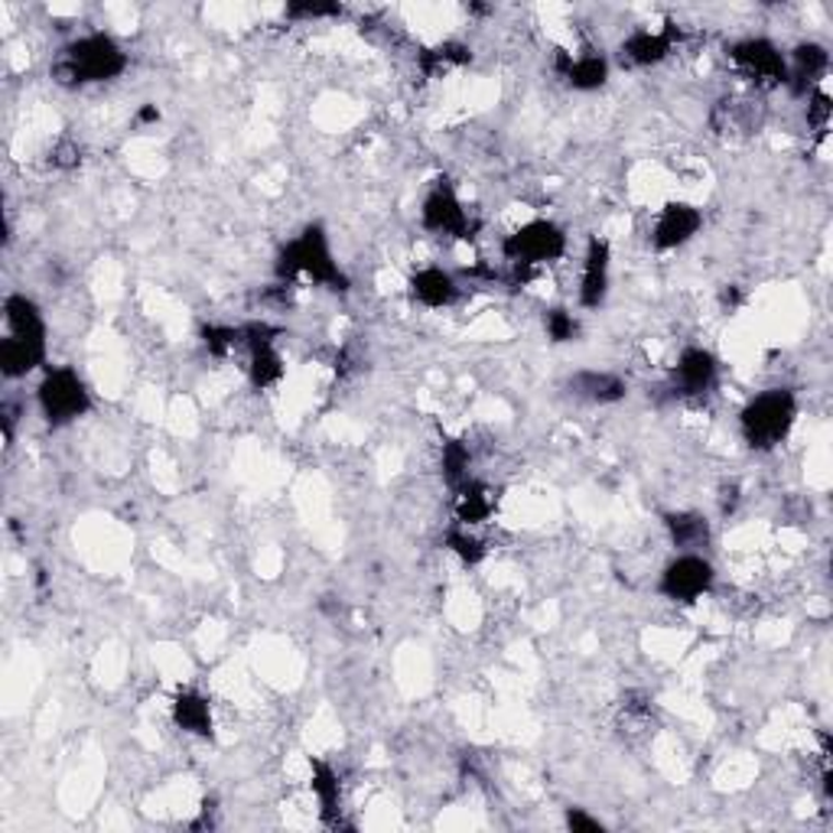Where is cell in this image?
I'll return each mask as SVG.
<instances>
[{
  "label": "cell",
  "instance_id": "6da1fadb",
  "mask_svg": "<svg viewBox=\"0 0 833 833\" xmlns=\"http://www.w3.org/2000/svg\"><path fill=\"white\" fill-rule=\"evenodd\" d=\"M127 69V53L108 33H89L69 43L56 63V76L66 86H98L111 82Z\"/></svg>",
  "mask_w": 833,
  "mask_h": 833
},
{
  "label": "cell",
  "instance_id": "e0dca14e",
  "mask_svg": "<svg viewBox=\"0 0 833 833\" xmlns=\"http://www.w3.org/2000/svg\"><path fill=\"white\" fill-rule=\"evenodd\" d=\"M173 723L189 736H212V703L199 690H180L173 697Z\"/></svg>",
  "mask_w": 833,
  "mask_h": 833
},
{
  "label": "cell",
  "instance_id": "3957f363",
  "mask_svg": "<svg viewBox=\"0 0 833 833\" xmlns=\"http://www.w3.org/2000/svg\"><path fill=\"white\" fill-rule=\"evenodd\" d=\"M309 278L319 286L329 290H349V278L339 271L329 238L319 225H306L293 241L283 245V251L278 255V278Z\"/></svg>",
  "mask_w": 833,
  "mask_h": 833
},
{
  "label": "cell",
  "instance_id": "f546056e",
  "mask_svg": "<svg viewBox=\"0 0 833 833\" xmlns=\"http://www.w3.org/2000/svg\"><path fill=\"white\" fill-rule=\"evenodd\" d=\"M566 828H570V831H586V833L603 831V824H599L596 818L583 814L579 808H570V811H566Z\"/></svg>",
  "mask_w": 833,
  "mask_h": 833
},
{
  "label": "cell",
  "instance_id": "5b68a950",
  "mask_svg": "<svg viewBox=\"0 0 833 833\" xmlns=\"http://www.w3.org/2000/svg\"><path fill=\"white\" fill-rule=\"evenodd\" d=\"M36 397H40V410H43L46 424H53V427H66V424L79 420L92 407V394H89L86 381L72 369L46 371L36 387Z\"/></svg>",
  "mask_w": 833,
  "mask_h": 833
},
{
  "label": "cell",
  "instance_id": "5bb4252c",
  "mask_svg": "<svg viewBox=\"0 0 833 833\" xmlns=\"http://www.w3.org/2000/svg\"><path fill=\"white\" fill-rule=\"evenodd\" d=\"M3 313H7V326H10V336L16 339H26V342H40L46 346V323H43V313L40 306L23 296V293H13L7 296L3 303Z\"/></svg>",
  "mask_w": 833,
  "mask_h": 833
},
{
  "label": "cell",
  "instance_id": "2e32d148",
  "mask_svg": "<svg viewBox=\"0 0 833 833\" xmlns=\"http://www.w3.org/2000/svg\"><path fill=\"white\" fill-rule=\"evenodd\" d=\"M664 528L671 534V544L680 551V554H697L707 541H710V525L703 515L697 511H671L664 518Z\"/></svg>",
  "mask_w": 833,
  "mask_h": 833
},
{
  "label": "cell",
  "instance_id": "277c9868",
  "mask_svg": "<svg viewBox=\"0 0 833 833\" xmlns=\"http://www.w3.org/2000/svg\"><path fill=\"white\" fill-rule=\"evenodd\" d=\"M566 251V235L563 228L551 222V218H534L528 225H521L518 232H511L502 245V255L505 261L521 271V274H531L534 268L541 264H551L556 258H563Z\"/></svg>",
  "mask_w": 833,
  "mask_h": 833
},
{
  "label": "cell",
  "instance_id": "d4e9b609",
  "mask_svg": "<svg viewBox=\"0 0 833 833\" xmlns=\"http://www.w3.org/2000/svg\"><path fill=\"white\" fill-rule=\"evenodd\" d=\"M443 475L457 488L469 479V453H465L463 443H447V450H443Z\"/></svg>",
  "mask_w": 833,
  "mask_h": 833
},
{
  "label": "cell",
  "instance_id": "f1b7e54d",
  "mask_svg": "<svg viewBox=\"0 0 833 833\" xmlns=\"http://www.w3.org/2000/svg\"><path fill=\"white\" fill-rule=\"evenodd\" d=\"M286 16L293 20H323V16H342L339 3H293L286 7Z\"/></svg>",
  "mask_w": 833,
  "mask_h": 833
},
{
  "label": "cell",
  "instance_id": "484cf974",
  "mask_svg": "<svg viewBox=\"0 0 833 833\" xmlns=\"http://www.w3.org/2000/svg\"><path fill=\"white\" fill-rule=\"evenodd\" d=\"M544 329H548L551 342H570V339H576L579 323H576V316L570 309H551L544 316Z\"/></svg>",
  "mask_w": 833,
  "mask_h": 833
},
{
  "label": "cell",
  "instance_id": "4316f807",
  "mask_svg": "<svg viewBox=\"0 0 833 833\" xmlns=\"http://www.w3.org/2000/svg\"><path fill=\"white\" fill-rule=\"evenodd\" d=\"M447 548L460 556L463 563H479V560L485 556V548H482V541H479V538H472L465 528H453V531L447 534Z\"/></svg>",
  "mask_w": 833,
  "mask_h": 833
},
{
  "label": "cell",
  "instance_id": "44dd1931",
  "mask_svg": "<svg viewBox=\"0 0 833 833\" xmlns=\"http://www.w3.org/2000/svg\"><path fill=\"white\" fill-rule=\"evenodd\" d=\"M495 508V498L485 485L479 482H469L465 479L460 485V498H457V515H460V525L469 528V525H482Z\"/></svg>",
  "mask_w": 833,
  "mask_h": 833
},
{
  "label": "cell",
  "instance_id": "603a6c76",
  "mask_svg": "<svg viewBox=\"0 0 833 833\" xmlns=\"http://www.w3.org/2000/svg\"><path fill=\"white\" fill-rule=\"evenodd\" d=\"M472 56H469V49H465L463 43H447V46H437V49H427L424 53V69L427 72H437L440 66L447 69V66H463L469 63Z\"/></svg>",
  "mask_w": 833,
  "mask_h": 833
},
{
  "label": "cell",
  "instance_id": "83f0119b",
  "mask_svg": "<svg viewBox=\"0 0 833 833\" xmlns=\"http://www.w3.org/2000/svg\"><path fill=\"white\" fill-rule=\"evenodd\" d=\"M808 124L821 134L828 131V124H831V94H828V89H814L808 94Z\"/></svg>",
  "mask_w": 833,
  "mask_h": 833
},
{
  "label": "cell",
  "instance_id": "ffe728a7",
  "mask_svg": "<svg viewBox=\"0 0 833 833\" xmlns=\"http://www.w3.org/2000/svg\"><path fill=\"white\" fill-rule=\"evenodd\" d=\"M674 46L671 30L664 33H651V30H635L626 43H622V59H629L632 66H657Z\"/></svg>",
  "mask_w": 833,
  "mask_h": 833
},
{
  "label": "cell",
  "instance_id": "7402d4cb",
  "mask_svg": "<svg viewBox=\"0 0 833 833\" xmlns=\"http://www.w3.org/2000/svg\"><path fill=\"white\" fill-rule=\"evenodd\" d=\"M313 795L323 808V818L333 821L336 811H339V801H342V791H339V775L333 772V765L326 762H313Z\"/></svg>",
  "mask_w": 833,
  "mask_h": 833
},
{
  "label": "cell",
  "instance_id": "ba28073f",
  "mask_svg": "<svg viewBox=\"0 0 833 833\" xmlns=\"http://www.w3.org/2000/svg\"><path fill=\"white\" fill-rule=\"evenodd\" d=\"M420 218H424L427 232H437V235H447V238H469V232H472V218L463 209L457 189L447 180H440L427 192Z\"/></svg>",
  "mask_w": 833,
  "mask_h": 833
},
{
  "label": "cell",
  "instance_id": "4fadbf2b",
  "mask_svg": "<svg viewBox=\"0 0 833 833\" xmlns=\"http://www.w3.org/2000/svg\"><path fill=\"white\" fill-rule=\"evenodd\" d=\"M457 293H460L457 280H453L450 271H443V268H424V271H417V274L410 278V296H414L420 306H427V309H443V306H450V303L457 300Z\"/></svg>",
  "mask_w": 833,
  "mask_h": 833
},
{
  "label": "cell",
  "instance_id": "cb8c5ba5",
  "mask_svg": "<svg viewBox=\"0 0 833 833\" xmlns=\"http://www.w3.org/2000/svg\"><path fill=\"white\" fill-rule=\"evenodd\" d=\"M202 339L209 346L212 356H228L232 349L241 346V329H232V326H205L202 329Z\"/></svg>",
  "mask_w": 833,
  "mask_h": 833
},
{
  "label": "cell",
  "instance_id": "9a60e30c",
  "mask_svg": "<svg viewBox=\"0 0 833 833\" xmlns=\"http://www.w3.org/2000/svg\"><path fill=\"white\" fill-rule=\"evenodd\" d=\"M570 391L589 404H616L626 397V381L612 371H579L570 378Z\"/></svg>",
  "mask_w": 833,
  "mask_h": 833
},
{
  "label": "cell",
  "instance_id": "9c48e42d",
  "mask_svg": "<svg viewBox=\"0 0 833 833\" xmlns=\"http://www.w3.org/2000/svg\"><path fill=\"white\" fill-rule=\"evenodd\" d=\"M703 225V215L697 205L690 202H667L657 218H654V228H651V241L657 251H674L680 245H687Z\"/></svg>",
  "mask_w": 833,
  "mask_h": 833
},
{
  "label": "cell",
  "instance_id": "7c38bea8",
  "mask_svg": "<svg viewBox=\"0 0 833 833\" xmlns=\"http://www.w3.org/2000/svg\"><path fill=\"white\" fill-rule=\"evenodd\" d=\"M609 245L603 238H593L586 245V258H583V280H579V303L586 309L603 306L606 293H609Z\"/></svg>",
  "mask_w": 833,
  "mask_h": 833
},
{
  "label": "cell",
  "instance_id": "ac0fdd59",
  "mask_svg": "<svg viewBox=\"0 0 833 833\" xmlns=\"http://www.w3.org/2000/svg\"><path fill=\"white\" fill-rule=\"evenodd\" d=\"M560 72L563 79L576 89V92H596L606 86L609 79V63L606 56H596V53H586L579 59H560Z\"/></svg>",
  "mask_w": 833,
  "mask_h": 833
},
{
  "label": "cell",
  "instance_id": "8992f818",
  "mask_svg": "<svg viewBox=\"0 0 833 833\" xmlns=\"http://www.w3.org/2000/svg\"><path fill=\"white\" fill-rule=\"evenodd\" d=\"M717 570L703 554H677L664 570H661V596L680 606H690L703 599L713 589Z\"/></svg>",
  "mask_w": 833,
  "mask_h": 833
},
{
  "label": "cell",
  "instance_id": "30bf717a",
  "mask_svg": "<svg viewBox=\"0 0 833 833\" xmlns=\"http://www.w3.org/2000/svg\"><path fill=\"white\" fill-rule=\"evenodd\" d=\"M720 365L707 349H684L674 365V391L684 397H703L713 391Z\"/></svg>",
  "mask_w": 833,
  "mask_h": 833
},
{
  "label": "cell",
  "instance_id": "52a82bcc",
  "mask_svg": "<svg viewBox=\"0 0 833 833\" xmlns=\"http://www.w3.org/2000/svg\"><path fill=\"white\" fill-rule=\"evenodd\" d=\"M730 59L733 66L740 69L745 79H752L755 86H785L788 82V59L781 56V49L765 40V36H752V40H742L730 49Z\"/></svg>",
  "mask_w": 833,
  "mask_h": 833
},
{
  "label": "cell",
  "instance_id": "d6986e66",
  "mask_svg": "<svg viewBox=\"0 0 833 833\" xmlns=\"http://www.w3.org/2000/svg\"><path fill=\"white\" fill-rule=\"evenodd\" d=\"M46 359V346L40 342H26V339H16V336H7L0 342V371L3 378H23L33 369H40Z\"/></svg>",
  "mask_w": 833,
  "mask_h": 833
},
{
  "label": "cell",
  "instance_id": "4dcf8cb0",
  "mask_svg": "<svg viewBox=\"0 0 833 833\" xmlns=\"http://www.w3.org/2000/svg\"><path fill=\"white\" fill-rule=\"evenodd\" d=\"M140 121H147V124H154V121H160V111L154 108V104H147L144 111H140Z\"/></svg>",
  "mask_w": 833,
  "mask_h": 833
},
{
  "label": "cell",
  "instance_id": "7a4b0ae2",
  "mask_svg": "<svg viewBox=\"0 0 833 833\" xmlns=\"http://www.w3.org/2000/svg\"><path fill=\"white\" fill-rule=\"evenodd\" d=\"M798 420V397L785 387H772L755 394L740 414V430L742 440L752 450H775L788 440L791 427Z\"/></svg>",
  "mask_w": 833,
  "mask_h": 833
},
{
  "label": "cell",
  "instance_id": "8fae6325",
  "mask_svg": "<svg viewBox=\"0 0 833 833\" xmlns=\"http://www.w3.org/2000/svg\"><path fill=\"white\" fill-rule=\"evenodd\" d=\"M831 69V53L821 43H801L795 46L791 59H788V82L798 94H804L808 89H821L824 76Z\"/></svg>",
  "mask_w": 833,
  "mask_h": 833
}]
</instances>
